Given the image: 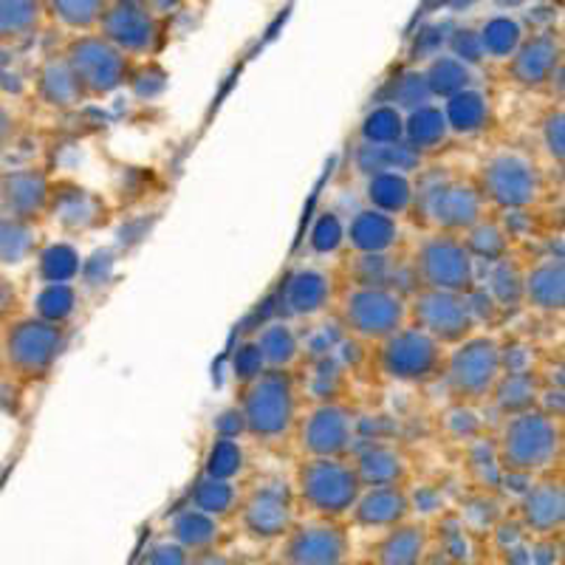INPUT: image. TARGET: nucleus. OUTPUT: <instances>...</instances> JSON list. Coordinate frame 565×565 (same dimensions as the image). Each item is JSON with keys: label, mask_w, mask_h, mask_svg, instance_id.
Masks as SVG:
<instances>
[{"label": "nucleus", "mask_w": 565, "mask_h": 565, "mask_svg": "<svg viewBox=\"0 0 565 565\" xmlns=\"http://www.w3.org/2000/svg\"><path fill=\"white\" fill-rule=\"evenodd\" d=\"M472 260H489V264H501L507 260L509 235L501 224L481 218L476 226H469L467 238H461Z\"/></svg>", "instance_id": "obj_36"}, {"label": "nucleus", "mask_w": 565, "mask_h": 565, "mask_svg": "<svg viewBox=\"0 0 565 565\" xmlns=\"http://www.w3.org/2000/svg\"><path fill=\"white\" fill-rule=\"evenodd\" d=\"M85 97H108L128 79V57L103 34H85L63 54Z\"/></svg>", "instance_id": "obj_11"}, {"label": "nucleus", "mask_w": 565, "mask_h": 565, "mask_svg": "<svg viewBox=\"0 0 565 565\" xmlns=\"http://www.w3.org/2000/svg\"><path fill=\"white\" fill-rule=\"evenodd\" d=\"M447 3H450L452 9H467V7H472L476 0H447Z\"/></svg>", "instance_id": "obj_59"}, {"label": "nucleus", "mask_w": 565, "mask_h": 565, "mask_svg": "<svg viewBox=\"0 0 565 565\" xmlns=\"http://www.w3.org/2000/svg\"><path fill=\"white\" fill-rule=\"evenodd\" d=\"M103 38L119 52L128 54H150L159 43V23L148 7H136L130 0H116L105 7L99 18Z\"/></svg>", "instance_id": "obj_16"}, {"label": "nucleus", "mask_w": 565, "mask_h": 565, "mask_svg": "<svg viewBox=\"0 0 565 565\" xmlns=\"http://www.w3.org/2000/svg\"><path fill=\"white\" fill-rule=\"evenodd\" d=\"M559 65V45L554 43V38H532L529 43L518 45L512 54V79L523 88H537L546 79H552V74Z\"/></svg>", "instance_id": "obj_22"}, {"label": "nucleus", "mask_w": 565, "mask_h": 565, "mask_svg": "<svg viewBox=\"0 0 565 565\" xmlns=\"http://www.w3.org/2000/svg\"><path fill=\"white\" fill-rule=\"evenodd\" d=\"M14 139V119L9 114V108L0 103V150L9 148V141Z\"/></svg>", "instance_id": "obj_56"}, {"label": "nucleus", "mask_w": 565, "mask_h": 565, "mask_svg": "<svg viewBox=\"0 0 565 565\" xmlns=\"http://www.w3.org/2000/svg\"><path fill=\"white\" fill-rule=\"evenodd\" d=\"M351 463L362 487H393V483H405L407 478V458L391 444H367L353 456Z\"/></svg>", "instance_id": "obj_25"}, {"label": "nucleus", "mask_w": 565, "mask_h": 565, "mask_svg": "<svg viewBox=\"0 0 565 565\" xmlns=\"http://www.w3.org/2000/svg\"><path fill=\"white\" fill-rule=\"evenodd\" d=\"M476 186L501 210H529L540 199V173L521 153H498L483 161Z\"/></svg>", "instance_id": "obj_12"}, {"label": "nucleus", "mask_w": 565, "mask_h": 565, "mask_svg": "<svg viewBox=\"0 0 565 565\" xmlns=\"http://www.w3.org/2000/svg\"><path fill=\"white\" fill-rule=\"evenodd\" d=\"M65 342H68L65 326L40 320L38 315L20 317V320L7 322V331L0 340V360L14 380L38 382L54 371L65 351Z\"/></svg>", "instance_id": "obj_3"}, {"label": "nucleus", "mask_w": 565, "mask_h": 565, "mask_svg": "<svg viewBox=\"0 0 565 565\" xmlns=\"http://www.w3.org/2000/svg\"><path fill=\"white\" fill-rule=\"evenodd\" d=\"M170 540H175L181 548L190 554L206 552V548H218L221 543V521L210 518V514L199 512V509L186 507L170 518Z\"/></svg>", "instance_id": "obj_26"}, {"label": "nucleus", "mask_w": 565, "mask_h": 565, "mask_svg": "<svg viewBox=\"0 0 565 565\" xmlns=\"http://www.w3.org/2000/svg\"><path fill=\"white\" fill-rule=\"evenodd\" d=\"M43 0H0V40L29 38L38 29Z\"/></svg>", "instance_id": "obj_38"}, {"label": "nucleus", "mask_w": 565, "mask_h": 565, "mask_svg": "<svg viewBox=\"0 0 565 565\" xmlns=\"http://www.w3.org/2000/svg\"><path fill=\"white\" fill-rule=\"evenodd\" d=\"M362 492L351 458H306L297 467L295 498L311 518L345 521Z\"/></svg>", "instance_id": "obj_2"}, {"label": "nucleus", "mask_w": 565, "mask_h": 565, "mask_svg": "<svg viewBox=\"0 0 565 565\" xmlns=\"http://www.w3.org/2000/svg\"><path fill=\"white\" fill-rule=\"evenodd\" d=\"M190 565H235V559L221 548H206V552L190 554Z\"/></svg>", "instance_id": "obj_55"}, {"label": "nucleus", "mask_w": 565, "mask_h": 565, "mask_svg": "<svg viewBox=\"0 0 565 565\" xmlns=\"http://www.w3.org/2000/svg\"><path fill=\"white\" fill-rule=\"evenodd\" d=\"M559 456H563V430L552 413L532 407V411L514 413L503 424L498 458L509 476H546L559 461Z\"/></svg>", "instance_id": "obj_1"}, {"label": "nucleus", "mask_w": 565, "mask_h": 565, "mask_svg": "<svg viewBox=\"0 0 565 565\" xmlns=\"http://www.w3.org/2000/svg\"><path fill=\"white\" fill-rule=\"evenodd\" d=\"M492 396L507 416H514V413L532 411L537 405V385H534L532 373L509 371L501 373V380L494 385Z\"/></svg>", "instance_id": "obj_35"}, {"label": "nucleus", "mask_w": 565, "mask_h": 565, "mask_svg": "<svg viewBox=\"0 0 565 565\" xmlns=\"http://www.w3.org/2000/svg\"><path fill=\"white\" fill-rule=\"evenodd\" d=\"M411 492L405 483H393V487H362L348 518H351V526L365 529V532H387L398 523L411 521Z\"/></svg>", "instance_id": "obj_18"}, {"label": "nucleus", "mask_w": 565, "mask_h": 565, "mask_svg": "<svg viewBox=\"0 0 565 565\" xmlns=\"http://www.w3.org/2000/svg\"><path fill=\"white\" fill-rule=\"evenodd\" d=\"M441 34H438V29H427V32L424 34H418V40H416V45L422 43V49H416L418 54H436L438 52V45H441Z\"/></svg>", "instance_id": "obj_57"}, {"label": "nucleus", "mask_w": 565, "mask_h": 565, "mask_svg": "<svg viewBox=\"0 0 565 565\" xmlns=\"http://www.w3.org/2000/svg\"><path fill=\"white\" fill-rule=\"evenodd\" d=\"M246 456L244 447H241L238 438L215 436V441L210 444L204 458V472L212 478H224V481H235V478L244 472Z\"/></svg>", "instance_id": "obj_39"}, {"label": "nucleus", "mask_w": 565, "mask_h": 565, "mask_svg": "<svg viewBox=\"0 0 565 565\" xmlns=\"http://www.w3.org/2000/svg\"><path fill=\"white\" fill-rule=\"evenodd\" d=\"M362 139L365 145H396L405 141V116L393 105H380L365 116L362 122Z\"/></svg>", "instance_id": "obj_40"}, {"label": "nucleus", "mask_w": 565, "mask_h": 565, "mask_svg": "<svg viewBox=\"0 0 565 565\" xmlns=\"http://www.w3.org/2000/svg\"><path fill=\"white\" fill-rule=\"evenodd\" d=\"M498 3H501V7H521L523 0H498Z\"/></svg>", "instance_id": "obj_60"}, {"label": "nucleus", "mask_w": 565, "mask_h": 565, "mask_svg": "<svg viewBox=\"0 0 565 565\" xmlns=\"http://www.w3.org/2000/svg\"><path fill=\"white\" fill-rule=\"evenodd\" d=\"M416 280L422 289H441V291H467L476 289V260L463 246L461 235L450 232H436L430 238H424L416 249Z\"/></svg>", "instance_id": "obj_8"}, {"label": "nucleus", "mask_w": 565, "mask_h": 565, "mask_svg": "<svg viewBox=\"0 0 565 565\" xmlns=\"http://www.w3.org/2000/svg\"><path fill=\"white\" fill-rule=\"evenodd\" d=\"M235 518L246 537L255 543H280L282 534L297 521V498L280 483L255 487L252 492L241 494Z\"/></svg>", "instance_id": "obj_13"}, {"label": "nucleus", "mask_w": 565, "mask_h": 565, "mask_svg": "<svg viewBox=\"0 0 565 565\" xmlns=\"http://www.w3.org/2000/svg\"><path fill=\"white\" fill-rule=\"evenodd\" d=\"M503 373V348L492 337L472 334L458 342L456 351L444 360V380L461 402H481L492 396L494 385Z\"/></svg>", "instance_id": "obj_5"}, {"label": "nucleus", "mask_w": 565, "mask_h": 565, "mask_svg": "<svg viewBox=\"0 0 565 565\" xmlns=\"http://www.w3.org/2000/svg\"><path fill=\"white\" fill-rule=\"evenodd\" d=\"M52 204V184L43 170H14L0 179V206L20 218L38 221Z\"/></svg>", "instance_id": "obj_19"}, {"label": "nucleus", "mask_w": 565, "mask_h": 565, "mask_svg": "<svg viewBox=\"0 0 565 565\" xmlns=\"http://www.w3.org/2000/svg\"><path fill=\"white\" fill-rule=\"evenodd\" d=\"M483 195L476 184L463 181H438L424 193V212L438 226V232L463 235L469 226L483 218Z\"/></svg>", "instance_id": "obj_15"}, {"label": "nucleus", "mask_w": 565, "mask_h": 565, "mask_svg": "<svg viewBox=\"0 0 565 565\" xmlns=\"http://www.w3.org/2000/svg\"><path fill=\"white\" fill-rule=\"evenodd\" d=\"M34 224L0 206V266H20L34 255Z\"/></svg>", "instance_id": "obj_31"}, {"label": "nucleus", "mask_w": 565, "mask_h": 565, "mask_svg": "<svg viewBox=\"0 0 565 565\" xmlns=\"http://www.w3.org/2000/svg\"><path fill=\"white\" fill-rule=\"evenodd\" d=\"M356 164L365 170L367 175L385 173V170H396V173H411L422 164V153L413 150L407 141H396V145H362Z\"/></svg>", "instance_id": "obj_33"}, {"label": "nucleus", "mask_w": 565, "mask_h": 565, "mask_svg": "<svg viewBox=\"0 0 565 565\" xmlns=\"http://www.w3.org/2000/svg\"><path fill=\"white\" fill-rule=\"evenodd\" d=\"M413 184L407 173H396V170H385V173H373L367 179V201L371 210H380L385 215H402L413 206Z\"/></svg>", "instance_id": "obj_30"}, {"label": "nucleus", "mask_w": 565, "mask_h": 565, "mask_svg": "<svg viewBox=\"0 0 565 565\" xmlns=\"http://www.w3.org/2000/svg\"><path fill=\"white\" fill-rule=\"evenodd\" d=\"M430 88L424 83V74H416V71H407L398 79H393L391 85V103L393 108H407L416 110L422 105H430Z\"/></svg>", "instance_id": "obj_46"}, {"label": "nucleus", "mask_w": 565, "mask_h": 565, "mask_svg": "<svg viewBox=\"0 0 565 565\" xmlns=\"http://www.w3.org/2000/svg\"><path fill=\"white\" fill-rule=\"evenodd\" d=\"M407 317H413V326L422 328L424 334H430L441 345H458L469 340L478 326L467 295L441 289H418L407 306Z\"/></svg>", "instance_id": "obj_10"}, {"label": "nucleus", "mask_w": 565, "mask_h": 565, "mask_svg": "<svg viewBox=\"0 0 565 565\" xmlns=\"http://www.w3.org/2000/svg\"><path fill=\"white\" fill-rule=\"evenodd\" d=\"M38 90H40V99L57 110L77 108V105L85 99L83 88H79L77 77H74V71H71L68 60L65 57L45 60L43 68H40Z\"/></svg>", "instance_id": "obj_27"}, {"label": "nucleus", "mask_w": 565, "mask_h": 565, "mask_svg": "<svg viewBox=\"0 0 565 565\" xmlns=\"http://www.w3.org/2000/svg\"><path fill=\"white\" fill-rule=\"evenodd\" d=\"M264 371H266L264 356H260V351H257L255 340L241 342V345L235 348V353H232V376H235V382L244 387L249 385L252 380H257Z\"/></svg>", "instance_id": "obj_48"}, {"label": "nucleus", "mask_w": 565, "mask_h": 565, "mask_svg": "<svg viewBox=\"0 0 565 565\" xmlns=\"http://www.w3.org/2000/svg\"><path fill=\"white\" fill-rule=\"evenodd\" d=\"M345 241L356 255H387L398 244V224L380 210H362L345 226Z\"/></svg>", "instance_id": "obj_21"}, {"label": "nucleus", "mask_w": 565, "mask_h": 565, "mask_svg": "<svg viewBox=\"0 0 565 565\" xmlns=\"http://www.w3.org/2000/svg\"><path fill=\"white\" fill-rule=\"evenodd\" d=\"M380 367L387 373L393 382H405V385H427L438 380L444 373V351L441 342L424 334L422 328L405 326L398 328L396 334L380 342Z\"/></svg>", "instance_id": "obj_7"}, {"label": "nucleus", "mask_w": 565, "mask_h": 565, "mask_svg": "<svg viewBox=\"0 0 565 565\" xmlns=\"http://www.w3.org/2000/svg\"><path fill=\"white\" fill-rule=\"evenodd\" d=\"M264 565H300V563H291V559H286V557H280V554H277V557L266 559Z\"/></svg>", "instance_id": "obj_58"}, {"label": "nucleus", "mask_w": 565, "mask_h": 565, "mask_svg": "<svg viewBox=\"0 0 565 565\" xmlns=\"http://www.w3.org/2000/svg\"><path fill=\"white\" fill-rule=\"evenodd\" d=\"M241 418L246 436L280 441L297 424V385L289 371H264L241 391Z\"/></svg>", "instance_id": "obj_4"}, {"label": "nucleus", "mask_w": 565, "mask_h": 565, "mask_svg": "<svg viewBox=\"0 0 565 565\" xmlns=\"http://www.w3.org/2000/svg\"><path fill=\"white\" fill-rule=\"evenodd\" d=\"M345 244V224L337 212H322L309 232V246L317 255H331Z\"/></svg>", "instance_id": "obj_47"}, {"label": "nucleus", "mask_w": 565, "mask_h": 565, "mask_svg": "<svg viewBox=\"0 0 565 565\" xmlns=\"http://www.w3.org/2000/svg\"><path fill=\"white\" fill-rule=\"evenodd\" d=\"M543 145H546L548 156H552L557 164L565 161V119L563 110H554L548 114V119L543 122Z\"/></svg>", "instance_id": "obj_51"}, {"label": "nucleus", "mask_w": 565, "mask_h": 565, "mask_svg": "<svg viewBox=\"0 0 565 565\" xmlns=\"http://www.w3.org/2000/svg\"><path fill=\"white\" fill-rule=\"evenodd\" d=\"M492 300L498 302V309H521L523 306V271L509 260L494 264L492 271Z\"/></svg>", "instance_id": "obj_44"}, {"label": "nucleus", "mask_w": 565, "mask_h": 565, "mask_svg": "<svg viewBox=\"0 0 565 565\" xmlns=\"http://www.w3.org/2000/svg\"><path fill=\"white\" fill-rule=\"evenodd\" d=\"M45 9L71 29H94L99 26L108 0H43Z\"/></svg>", "instance_id": "obj_41"}, {"label": "nucleus", "mask_w": 565, "mask_h": 565, "mask_svg": "<svg viewBox=\"0 0 565 565\" xmlns=\"http://www.w3.org/2000/svg\"><path fill=\"white\" fill-rule=\"evenodd\" d=\"M521 526L532 537H563L565 529V487L563 476L532 478V487L523 492Z\"/></svg>", "instance_id": "obj_17"}, {"label": "nucleus", "mask_w": 565, "mask_h": 565, "mask_svg": "<svg viewBox=\"0 0 565 565\" xmlns=\"http://www.w3.org/2000/svg\"><path fill=\"white\" fill-rule=\"evenodd\" d=\"M478 38H481L483 54H492L498 60L512 57L514 49L521 45V26L512 18H492Z\"/></svg>", "instance_id": "obj_43"}, {"label": "nucleus", "mask_w": 565, "mask_h": 565, "mask_svg": "<svg viewBox=\"0 0 565 565\" xmlns=\"http://www.w3.org/2000/svg\"><path fill=\"white\" fill-rule=\"evenodd\" d=\"M79 275V255L74 246L54 244L40 255V277L45 282H71Z\"/></svg>", "instance_id": "obj_45"}, {"label": "nucleus", "mask_w": 565, "mask_h": 565, "mask_svg": "<svg viewBox=\"0 0 565 565\" xmlns=\"http://www.w3.org/2000/svg\"><path fill=\"white\" fill-rule=\"evenodd\" d=\"M452 52H456V60H461L463 65H467V63H478V60L483 57L481 38H478L476 32H469V29H463V32H458L456 38H452Z\"/></svg>", "instance_id": "obj_52"}, {"label": "nucleus", "mask_w": 565, "mask_h": 565, "mask_svg": "<svg viewBox=\"0 0 565 565\" xmlns=\"http://www.w3.org/2000/svg\"><path fill=\"white\" fill-rule=\"evenodd\" d=\"M523 302L546 315L565 309V266L559 257H548L523 275Z\"/></svg>", "instance_id": "obj_23"}, {"label": "nucleus", "mask_w": 565, "mask_h": 565, "mask_svg": "<svg viewBox=\"0 0 565 565\" xmlns=\"http://www.w3.org/2000/svg\"><path fill=\"white\" fill-rule=\"evenodd\" d=\"M447 136H450V125L438 105H422V108L411 110V116L405 119V141L418 153L441 148Z\"/></svg>", "instance_id": "obj_32"}, {"label": "nucleus", "mask_w": 565, "mask_h": 565, "mask_svg": "<svg viewBox=\"0 0 565 565\" xmlns=\"http://www.w3.org/2000/svg\"><path fill=\"white\" fill-rule=\"evenodd\" d=\"M141 565H190V552L170 537L156 540L148 554H145V559H141Z\"/></svg>", "instance_id": "obj_50"}, {"label": "nucleus", "mask_w": 565, "mask_h": 565, "mask_svg": "<svg viewBox=\"0 0 565 565\" xmlns=\"http://www.w3.org/2000/svg\"><path fill=\"white\" fill-rule=\"evenodd\" d=\"M77 309V289L71 282H45L38 295V317L40 320L65 326Z\"/></svg>", "instance_id": "obj_42"}, {"label": "nucleus", "mask_w": 565, "mask_h": 565, "mask_svg": "<svg viewBox=\"0 0 565 565\" xmlns=\"http://www.w3.org/2000/svg\"><path fill=\"white\" fill-rule=\"evenodd\" d=\"M441 110L450 130H456V134H478V130H483L489 125V99L472 88L461 90V94L447 99V105Z\"/></svg>", "instance_id": "obj_34"}, {"label": "nucleus", "mask_w": 565, "mask_h": 565, "mask_svg": "<svg viewBox=\"0 0 565 565\" xmlns=\"http://www.w3.org/2000/svg\"><path fill=\"white\" fill-rule=\"evenodd\" d=\"M255 345L264 356L266 371H291V365L300 360V340H297L295 328L289 322L277 320L260 328Z\"/></svg>", "instance_id": "obj_29"}, {"label": "nucleus", "mask_w": 565, "mask_h": 565, "mask_svg": "<svg viewBox=\"0 0 565 565\" xmlns=\"http://www.w3.org/2000/svg\"><path fill=\"white\" fill-rule=\"evenodd\" d=\"M280 300L289 315H320L331 302V280L317 269H295L280 289Z\"/></svg>", "instance_id": "obj_24"}, {"label": "nucleus", "mask_w": 565, "mask_h": 565, "mask_svg": "<svg viewBox=\"0 0 565 565\" xmlns=\"http://www.w3.org/2000/svg\"><path fill=\"white\" fill-rule=\"evenodd\" d=\"M430 546V532L424 523L405 521L382 532L371 548L373 565H424Z\"/></svg>", "instance_id": "obj_20"}, {"label": "nucleus", "mask_w": 565, "mask_h": 565, "mask_svg": "<svg viewBox=\"0 0 565 565\" xmlns=\"http://www.w3.org/2000/svg\"><path fill=\"white\" fill-rule=\"evenodd\" d=\"M469 68L456 57H436L433 65L424 71V83L430 88V97L450 99L469 88Z\"/></svg>", "instance_id": "obj_37"}, {"label": "nucleus", "mask_w": 565, "mask_h": 565, "mask_svg": "<svg viewBox=\"0 0 565 565\" xmlns=\"http://www.w3.org/2000/svg\"><path fill=\"white\" fill-rule=\"evenodd\" d=\"M18 306V295H14V286L7 280V277L0 275V322H7L9 315Z\"/></svg>", "instance_id": "obj_54"}, {"label": "nucleus", "mask_w": 565, "mask_h": 565, "mask_svg": "<svg viewBox=\"0 0 565 565\" xmlns=\"http://www.w3.org/2000/svg\"><path fill=\"white\" fill-rule=\"evenodd\" d=\"M186 498H190V507L199 509V512L210 514L215 521H226L238 509L241 489L235 481H224V478H212L201 472Z\"/></svg>", "instance_id": "obj_28"}, {"label": "nucleus", "mask_w": 565, "mask_h": 565, "mask_svg": "<svg viewBox=\"0 0 565 565\" xmlns=\"http://www.w3.org/2000/svg\"><path fill=\"white\" fill-rule=\"evenodd\" d=\"M0 68H3V52H0Z\"/></svg>", "instance_id": "obj_61"}, {"label": "nucleus", "mask_w": 565, "mask_h": 565, "mask_svg": "<svg viewBox=\"0 0 565 565\" xmlns=\"http://www.w3.org/2000/svg\"><path fill=\"white\" fill-rule=\"evenodd\" d=\"M340 315L356 340L385 342L407 326V300L391 286H353L342 297Z\"/></svg>", "instance_id": "obj_6"}, {"label": "nucleus", "mask_w": 565, "mask_h": 565, "mask_svg": "<svg viewBox=\"0 0 565 565\" xmlns=\"http://www.w3.org/2000/svg\"><path fill=\"white\" fill-rule=\"evenodd\" d=\"M280 557L300 565H351L353 540L345 521H295L280 540Z\"/></svg>", "instance_id": "obj_9"}, {"label": "nucleus", "mask_w": 565, "mask_h": 565, "mask_svg": "<svg viewBox=\"0 0 565 565\" xmlns=\"http://www.w3.org/2000/svg\"><path fill=\"white\" fill-rule=\"evenodd\" d=\"M356 438V418L345 405L322 402L300 422V450L306 458H348Z\"/></svg>", "instance_id": "obj_14"}, {"label": "nucleus", "mask_w": 565, "mask_h": 565, "mask_svg": "<svg viewBox=\"0 0 565 565\" xmlns=\"http://www.w3.org/2000/svg\"><path fill=\"white\" fill-rule=\"evenodd\" d=\"M353 286H387V255H360Z\"/></svg>", "instance_id": "obj_49"}, {"label": "nucleus", "mask_w": 565, "mask_h": 565, "mask_svg": "<svg viewBox=\"0 0 565 565\" xmlns=\"http://www.w3.org/2000/svg\"><path fill=\"white\" fill-rule=\"evenodd\" d=\"M215 433L226 438H238L244 430V418H241V411H224L218 418H215Z\"/></svg>", "instance_id": "obj_53"}]
</instances>
